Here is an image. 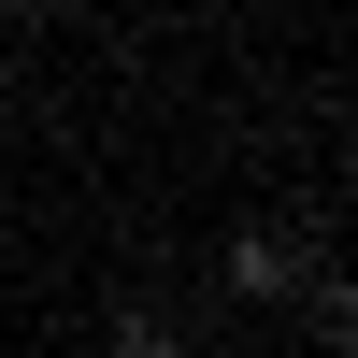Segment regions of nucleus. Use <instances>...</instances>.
Listing matches in <instances>:
<instances>
[{
    "label": "nucleus",
    "instance_id": "1",
    "mask_svg": "<svg viewBox=\"0 0 358 358\" xmlns=\"http://www.w3.org/2000/svg\"><path fill=\"white\" fill-rule=\"evenodd\" d=\"M215 287H229V301H301V244H287V229H229Z\"/></svg>",
    "mask_w": 358,
    "mask_h": 358
},
{
    "label": "nucleus",
    "instance_id": "2",
    "mask_svg": "<svg viewBox=\"0 0 358 358\" xmlns=\"http://www.w3.org/2000/svg\"><path fill=\"white\" fill-rule=\"evenodd\" d=\"M301 315H315L330 358H358V273H301Z\"/></svg>",
    "mask_w": 358,
    "mask_h": 358
},
{
    "label": "nucleus",
    "instance_id": "3",
    "mask_svg": "<svg viewBox=\"0 0 358 358\" xmlns=\"http://www.w3.org/2000/svg\"><path fill=\"white\" fill-rule=\"evenodd\" d=\"M115 358H187V330H172V315H143V301H129V315H115Z\"/></svg>",
    "mask_w": 358,
    "mask_h": 358
},
{
    "label": "nucleus",
    "instance_id": "4",
    "mask_svg": "<svg viewBox=\"0 0 358 358\" xmlns=\"http://www.w3.org/2000/svg\"><path fill=\"white\" fill-rule=\"evenodd\" d=\"M15 15H57V0H15Z\"/></svg>",
    "mask_w": 358,
    "mask_h": 358
}]
</instances>
